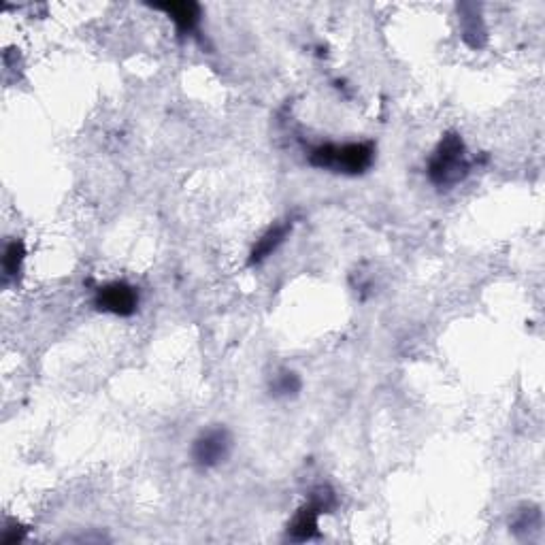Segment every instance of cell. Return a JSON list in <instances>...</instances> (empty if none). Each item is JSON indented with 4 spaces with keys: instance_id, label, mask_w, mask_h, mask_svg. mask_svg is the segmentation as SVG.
I'll list each match as a JSON object with an SVG mask.
<instances>
[{
    "instance_id": "1",
    "label": "cell",
    "mask_w": 545,
    "mask_h": 545,
    "mask_svg": "<svg viewBox=\"0 0 545 545\" xmlns=\"http://www.w3.org/2000/svg\"><path fill=\"white\" fill-rule=\"evenodd\" d=\"M375 160L373 143H326L313 147L309 152L311 167L324 171L343 173V175H360L365 173Z\"/></svg>"
},
{
    "instance_id": "2",
    "label": "cell",
    "mask_w": 545,
    "mask_h": 545,
    "mask_svg": "<svg viewBox=\"0 0 545 545\" xmlns=\"http://www.w3.org/2000/svg\"><path fill=\"white\" fill-rule=\"evenodd\" d=\"M469 169L471 162L467 158L465 141L456 132H448L428 160V177L439 188H452L469 175Z\"/></svg>"
},
{
    "instance_id": "3",
    "label": "cell",
    "mask_w": 545,
    "mask_h": 545,
    "mask_svg": "<svg viewBox=\"0 0 545 545\" xmlns=\"http://www.w3.org/2000/svg\"><path fill=\"white\" fill-rule=\"evenodd\" d=\"M335 507V494L330 488L320 486L316 492L311 494V499L307 505H303L296 516L292 518L288 526V535L294 541H309L313 537H318V524L320 516L326 514L328 509Z\"/></svg>"
},
{
    "instance_id": "4",
    "label": "cell",
    "mask_w": 545,
    "mask_h": 545,
    "mask_svg": "<svg viewBox=\"0 0 545 545\" xmlns=\"http://www.w3.org/2000/svg\"><path fill=\"white\" fill-rule=\"evenodd\" d=\"M233 452V435L224 426H211L196 437L192 445V460L201 469L220 467Z\"/></svg>"
},
{
    "instance_id": "5",
    "label": "cell",
    "mask_w": 545,
    "mask_h": 545,
    "mask_svg": "<svg viewBox=\"0 0 545 545\" xmlns=\"http://www.w3.org/2000/svg\"><path fill=\"white\" fill-rule=\"evenodd\" d=\"M94 305L98 311L111 313V316L128 318L139 307V292L135 286H130L126 282H113L98 288L94 296Z\"/></svg>"
},
{
    "instance_id": "6",
    "label": "cell",
    "mask_w": 545,
    "mask_h": 545,
    "mask_svg": "<svg viewBox=\"0 0 545 545\" xmlns=\"http://www.w3.org/2000/svg\"><path fill=\"white\" fill-rule=\"evenodd\" d=\"M156 9L169 15L181 35H190V32L196 30L198 22H201V7H198L196 3H167V5H156Z\"/></svg>"
},
{
    "instance_id": "7",
    "label": "cell",
    "mask_w": 545,
    "mask_h": 545,
    "mask_svg": "<svg viewBox=\"0 0 545 545\" xmlns=\"http://www.w3.org/2000/svg\"><path fill=\"white\" fill-rule=\"evenodd\" d=\"M292 230V224L290 222H279L275 226H271L267 233H264L258 243L254 245L252 250V258H250V264H258L262 260H267L279 245H282L286 241V237L290 235Z\"/></svg>"
},
{
    "instance_id": "8",
    "label": "cell",
    "mask_w": 545,
    "mask_h": 545,
    "mask_svg": "<svg viewBox=\"0 0 545 545\" xmlns=\"http://www.w3.org/2000/svg\"><path fill=\"white\" fill-rule=\"evenodd\" d=\"M24 258H26L24 243L20 239L9 241L5 247V254H3V282H5V286L11 282H18Z\"/></svg>"
},
{
    "instance_id": "9",
    "label": "cell",
    "mask_w": 545,
    "mask_h": 545,
    "mask_svg": "<svg viewBox=\"0 0 545 545\" xmlns=\"http://www.w3.org/2000/svg\"><path fill=\"white\" fill-rule=\"evenodd\" d=\"M301 390V377L292 371H282L271 379V394L277 399H290Z\"/></svg>"
}]
</instances>
